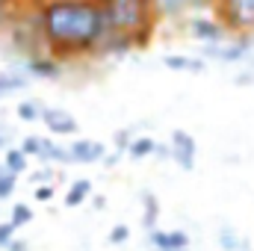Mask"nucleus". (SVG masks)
I'll list each match as a JSON object with an SVG mask.
<instances>
[{"label":"nucleus","mask_w":254,"mask_h":251,"mask_svg":"<svg viewBox=\"0 0 254 251\" xmlns=\"http://www.w3.org/2000/svg\"><path fill=\"white\" fill-rule=\"evenodd\" d=\"M172 251H190V249H172Z\"/></svg>","instance_id":"obj_35"},{"label":"nucleus","mask_w":254,"mask_h":251,"mask_svg":"<svg viewBox=\"0 0 254 251\" xmlns=\"http://www.w3.org/2000/svg\"><path fill=\"white\" fill-rule=\"evenodd\" d=\"M42 125L51 130V136L63 139V136H77L80 133V122L77 116H71L63 107H45V116H42Z\"/></svg>","instance_id":"obj_8"},{"label":"nucleus","mask_w":254,"mask_h":251,"mask_svg":"<svg viewBox=\"0 0 254 251\" xmlns=\"http://www.w3.org/2000/svg\"><path fill=\"white\" fill-rule=\"evenodd\" d=\"M187 33H190V39L201 42V45H216V42H222V39L231 36L228 27H225L213 12H198V15H192L190 21H187Z\"/></svg>","instance_id":"obj_5"},{"label":"nucleus","mask_w":254,"mask_h":251,"mask_svg":"<svg viewBox=\"0 0 254 251\" xmlns=\"http://www.w3.org/2000/svg\"><path fill=\"white\" fill-rule=\"evenodd\" d=\"M3 166H6L9 172H15V175H24V172L30 169V157H27L18 145H12V148L3 151Z\"/></svg>","instance_id":"obj_18"},{"label":"nucleus","mask_w":254,"mask_h":251,"mask_svg":"<svg viewBox=\"0 0 254 251\" xmlns=\"http://www.w3.org/2000/svg\"><path fill=\"white\" fill-rule=\"evenodd\" d=\"M68 151H71V163L95 166V163L104 160V154L110 151V145H104L101 139H86V136H80V139H74V142L68 145Z\"/></svg>","instance_id":"obj_10"},{"label":"nucleus","mask_w":254,"mask_h":251,"mask_svg":"<svg viewBox=\"0 0 254 251\" xmlns=\"http://www.w3.org/2000/svg\"><path fill=\"white\" fill-rule=\"evenodd\" d=\"M57 181H63V175H60L57 169H51V163H45L42 169H36V172L30 175V184H33V187H39V184H57Z\"/></svg>","instance_id":"obj_23"},{"label":"nucleus","mask_w":254,"mask_h":251,"mask_svg":"<svg viewBox=\"0 0 254 251\" xmlns=\"http://www.w3.org/2000/svg\"><path fill=\"white\" fill-rule=\"evenodd\" d=\"M15 113H18L21 122L36 125V122H42V116H45V104H42L39 98H24V101L15 107Z\"/></svg>","instance_id":"obj_17"},{"label":"nucleus","mask_w":254,"mask_h":251,"mask_svg":"<svg viewBox=\"0 0 254 251\" xmlns=\"http://www.w3.org/2000/svg\"><path fill=\"white\" fill-rule=\"evenodd\" d=\"M154 151H157V139L154 136H136L133 145L127 148V154L133 160H148V157H154Z\"/></svg>","instance_id":"obj_20"},{"label":"nucleus","mask_w":254,"mask_h":251,"mask_svg":"<svg viewBox=\"0 0 254 251\" xmlns=\"http://www.w3.org/2000/svg\"><path fill=\"white\" fill-rule=\"evenodd\" d=\"M243 251H254V249H252V243H249V246H246V249H243Z\"/></svg>","instance_id":"obj_34"},{"label":"nucleus","mask_w":254,"mask_h":251,"mask_svg":"<svg viewBox=\"0 0 254 251\" xmlns=\"http://www.w3.org/2000/svg\"><path fill=\"white\" fill-rule=\"evenodd\" d=\"M30 80L33 77L24 68H6V71H0V98H9L15 92H24L30 86Z\"/></svg>","instance_id":"obj_13"},{"label":"nucleus","mask_w":254,"mask_h":251,"mask_svg":"<svg viewBox=\"0 0 254 251\" xmlns=\"http://www.w3.org/2000/svg\"><path fill=\"white\" fill-rule=\"evenodd\" d=\"M169 151H172V163L181 172H195V160H198V139L190 130L175 127L172 139H169Z\"/></svg>","instance_id":"obj_7"},{"label":"nucleus","mask_w":254,"mask_h":251,"mask_svg":"<svg viewBox=\"0 0 254 251\" xmlns=\"http://www.w3.org/2000/svg\"><path fill=\"white\" fill-rule=\"evenodd\" d=\"M249 57H252V36H234L231 42L222 39V42L204 48V60H216V63H225V65L246 63Z\"/></svg>","instance_id":"obj_4"},{"label":"nucleus","mask_w":254,"mask_h":251,"mask_svg":"<svg viewBox=\"0 0 254 251\" xmlns=\"http://www.w3.org/2000/svg\"><path fill=\"white\" fill-rule=\"evenodd\" d=\"M127 240H130V225H125V222L113 225L110 234H107V243H110V246H125Z\"/></svg>","instance_id":"obj_26"},{"label":"nucleus","mask_w":254,"mask_h":251,"mask_svg":"<svg viewBox=\"0 0 254 251\" xmlns=\"http://www.w3.org/2000/svg\"><path fill=\"white\" fill-rule=\"evenodd\" d=\"M246 246H249V240H243L234 225H222L219 228V249L222 251H243Z\"/></svg>","instance_id":"obj_19"},{"label":"nucleus","mask_w":254,"mask_h":251,"mask_svg":"<svg viewBox=\"0 0 254 251\" xmlns=\"http://www.w3.org/2000/svg\"><path fill=\"white\" fill-rule=\"evenodd\" d=\"M163 65L169 71H178V74H201L207 68V60L204 57H187V54H166Z\"/></svg>","instance_id":"obj_12"},{"label":"nucleus","mask_w":254,"mask_h":251,"mask_svg":"<svg viewBox=\"0 0 254 251\" xmlns=\"http://www.w3.org/2000/svg\"><path fill=\"white\" fill-rule=\"evenodd\" d=\"M39 160H42V163H51V166H74L68 145H60V142L51 139V136L42 139V157H39Z\"/></svg>","instance_id":"obj_14"},{"label":"nucleus","mask_w":254,"mask_h":251,"mask_svg":"<svg viewBox=\"0 0 254 251\" xmlns=\"http://www.w3.org/2000/svg\"><path fill=\"white\" fill-rule=\"evenodd\" d=\"M27 6H39V3H48V0H24Z\"/></svg>","instance_id":"obj_33"},{"label":"nucleus","mask_w":254,"mask_h":251,"mask_svg":"<svg viewBox=\"0 0 254 251\" xmlns=\"http://www.w3.org/2000/svg\"><path fill=\"white\" fill-rule=\"evenodd\" d=\"M133 139H136V130H133V127H119V130L113 133V148L122 151V154H127V148L133 145Z\"/></svg>","instance_id":"obj_25"},{"label":"nucleus","mask_w":254,"mask_h":251,"mask_svg":"<svg viewBox=\"0 0 254 251\" xmlns=\"http://www.w3.org/2000/svg\"><path fill=\"white\" fill-rule=\"evenodd\" d=\"M151 251H160V249H151Z\"/></svg>","instance_id":"obj_36"},{"label":"nucleus","mask_w":254,"mask_h":251,"mask_svg":"<svg viewBox=\"0 0 254 251\" xmlns=\"http://www.w3.org/2000/svg\"><path fill=\"white\" fill-rule=\"evenodd\" d=\"M104 12L107 33L98 48L101 57H127L133 51H145L160 27V18L151 0H98Z\"/></svg>","instance_id":"obj_2"},{"label":"nucleus","mask_w":254,"mask_h":251,"mask_svg":"<svg viewBox=\"0 0 254 251\" xmlns=\"http://www.w3.org/2000/svg\"><path fill=\"white\" fill-rule=\"evenodd\" d=\"M148 246L160 251H172V249H190V234L187 231H163L154 228L148 231Z\"/></svg>","instance_id":"obj_11"},{"label":"nucleus","mask_w":254,"mask_h":251,"mask_svg":"<svg viewBox=\"0 0 254 251\" xmlns=\"http://www.w3.org/2000/svg\"><path fill=\"white\" fill-rule=\"evenodd\" d=\"M3 251H30V243H27V240H21V237H15V240H12Z\"/></svg>","instance_id":"obj_31"},{"label":"nucleus","mask_w":254,"mask_h":251,"mask_svg":"<svg viewBox=\"0 0 254 251\" xmlns=\"http://www.w3.org/2000/svg\"><path fill=\"white\" fill-rule=\"evenodd\" d=\"M18 178H21V175L9 172V169L0 163V201H9V198L18 192Z\"/></svg>","instance_id":"obj_21"},{"label":"nucleus","mask_w":254,"mask_h":251,"mask_svg":"<svg viewBox=\"0 0 254 251\" xmlns=\"http://www.w3.org/2000/svg\"><path fill=\"white\" fill-rule=\"evenodd\" d=\"M33 15L51 57L63 63L98 57L101 39L107 33L98 0H48L33 6Z\"/></svg>","instance_id":"obj_1"},{"label":"nucleus","mask_w":254,"mask_h":251,"mask_svg":"<svg viewBox=\"0 0 254 251\" xmlns=\"http://www.w3.org/2000/svg\"><path fill=\"white\" fill-rule=\"evenodd\" d=\"M54 195H57V184H39V187L33 189V198H36V201H42V204L54 201Z\"/></svg>","instance_id":"obj_29"},{"label":"nucleus","mask_w":254,"mask_h":251,"mask_svg":"<svg viewBox=\"0 0 254 251\" xmlns=\"http://www.w3.org/2000/svg\"><path fill=\"white\" fill-rule=\"evenodd\" d=\"M21 68L36 80H60L65 71V63L51 57V54H36L30 60H21Z\"/></svg>","instance_id":"obj_9"},{"label":"nucleus","mask_w":254,"mask_h":251,"mask_svg":"<svg viewBox=\"0 0 254 251\" xmlns=\"http://www.w3.org/2000/svg\"><path fill=\"white\" fill-rule=\"evenodd\" d=\"M122 157H125V154H122V151H116V148H113V151H107V154H104V160H101V166H104V169H116V166H119V160H122Z\"/></svg>","instance_id":"obj_30"},{"label":"nucleus","mask_w":254,"mask_h":251,"mask_svg":"<svg viewBox=\"0 0 254 251\" xmlns=\"http://www.w3.org/2000/svg\"><path fill=\"white\" fill-rule=\"evenodd\" d=\"M213 3L216 0H151L160 21H181L198 12H213Z\"/></svg>","instance_id":"obj_6"},{"label":"nucleus","mask_w":254,"mask_h":251,"mask_svg":"<svg viewBox=\"0 0 254 251\" xmlns=\"http://www.w3.org/2000/svg\"><path fill=\"white\" fill-rule=\"evenodd\" d=\"M213 15L231 36H254V0H216Z\"/></svg>","instance_id":"obj_3"},{"label":"nucleus","mask_w":254,"mask_h":251,"mask_svg":"<svg viewBox=\"0 0 254 251\" xmlns=\"http://www.w3.org/2000/svg\"><path fill=\"white\" fill-rule=\"evenodd\" d=\"M21 139H18V133H15V127H9L6 122H0V151H6V148H12V145H18Z\"/></svg>","instance_id":"obj_27"},{"label":"nucleus","mask_w":254,"mask_h":251,"mask_svg":"<svg viewBox=\"0 0 254 251\" xmlns=\"http://www.w3.org/2000/svg\"><path fill=\"white\" fill-rule=\"evenodd\" d=\"M92 198V181L89 178H80V181H71L68 184V192L63 195V204L65 207H80Z\"/></svg>","instance_id":"obj_16"},{"label":"nucleus","mask_w":254,"mask_h":251,"mask_svg":"<svg viewBox=\"0 0 254 251\" xmlns=\"http://www.w3.org/2000/svg\"><path fill=\"white\" fill-rule=\"evenodd\" d=\"M139 201H142V228L145 231H154L157 222H160V198L151 189H142L139 192Z\"/></svg>","instance_id":"obj_15"},{"label":"nucleus","mask_w":254,"mask_h":251,"mask_svg":"<svg viewBox=\"0 0 254 251\" xmlns=\"http://www.w3.org/2000/svg\"><path fill=\"white\" fill-rule=\"evenodd\" d=\"M15 237H18V228H15L9 219H3V222H0V249H6Z\"/></svg>","instance_id":"obj_28"},{"label":"nucleus","mask_w":254,"mask_h":251,"mask_svg":"<svg viewBox=\"0 0 254 251\" xmlns=\"http://www.w3.org/2000/svg\"><path fill=\"white\" fill-rule=\"evenodd\" d=\"M9 222H12L15 228L30 225V222H33V207H30V204H24V201H15V204H12V210H9Z\"/></svg>","instance_id":"obj_22"},{"label":"nucleus","mask_w":254,"mask_h":251,"mask_svg":"<svg viewBox=\"0 0 254 251\" xmlns=\"http://www.w3.org/2000/svg\"><path fill=\"white\" fill-rule=\"evenodd\" d=\"M92 204H95L98 210H104V207H107V198H101V195H92Z\"/></svg>","instance_id":"obj_32"},{"label":"nucleus","mask_w":254,"mask_h":251,"mask_svg":"<svg viewBox=\"0 0 254 251\" xmlns=\"http://www.w3.org/2000/svg\"><path fill=\"white\" fill-rule=\"evenodd\" d=\"M42 139H45V136H36V133H30V136H21L18 148H21V151H24L30 160H33V157L39 160V157H42Z\"/></svg>","instance_id":"obj_24"}]
</instances>
